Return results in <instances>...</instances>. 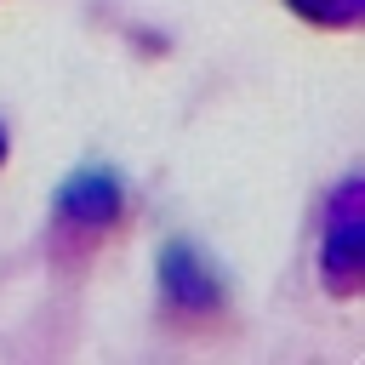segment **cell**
Segmentation results:
<instances>
[{
	"label": "cell",
	"instance_id": "cell-1",
	"mask_svg": "<svg viewBox=\"0 0 365 365\" xmlns=\"http://www.w3.org/2000/svg\"><path fill=\"white\" fill-rule=\"evenodd\" d=\"M319 262L331 274L336 291H348L359 279V262H365V217H359V182L348 177L331 200V222H325V240H319Z\"/></svg>",
	"mask_w": 365,
	"mask_h": 365
},
{
	"label": "cell",
	"instance_id": "cell-2",
	"mask_svg": "<svg viewBox=\"0 0 365 365\" xmlns=\"http://www.w3.org/2000/svg\"><path fill=\"white\" fill-rule=\"evenodd\" d=\"M125 211V182L108 165H80L63 188H57V217L68 228H108Z\"/></svg>",
	"mask_w": 365,
	"mask_h": 365
},
{
	"label": "cell",
	"instance_id": "cell-3",
	"mask_svg": "<svg viewBox=\"0 0 365 365\" xmlns=\"http://www.w3.org/2000/svg\"><path fill=\"white\" fill-rule=\"evenodd\" d=\"M160 291H165V302L182 308V314H217V308H222V279H217V268H211L194 245H182V240H171V245L160 251Z\"/></svg>",
	"mask_w": 365,
	"mask_h": 365
},
{
	"label": "cell",
	"instance_id": "cell-4",
	"mask_svg": "<svg viewBox=\"0 0 365 365\" xmlns=\"http://www.w3.org/2000/svg\"><path fill=\"white\" fill-rule=\"evenodd\" d=\"M285 6L314 17V23H354L359 17V0H285Z\"/></svg>",
	"mask_w": 365,
	"mask_h": 365
},
{
	"label": "cell",
	"instance_id": "cell-5",
	"mask_svg": "<svg viewBox=\"0 0 365 365\" xmlns=\"http://www.w3.org/2000/svg\"><path fill=\"white\" fill-rule=\"evenodd\" d=\"M0 160H6V131H0Z\"/></svg>",
	"mask_w": 365,
	"mask_h": 365
}]
</instances>
